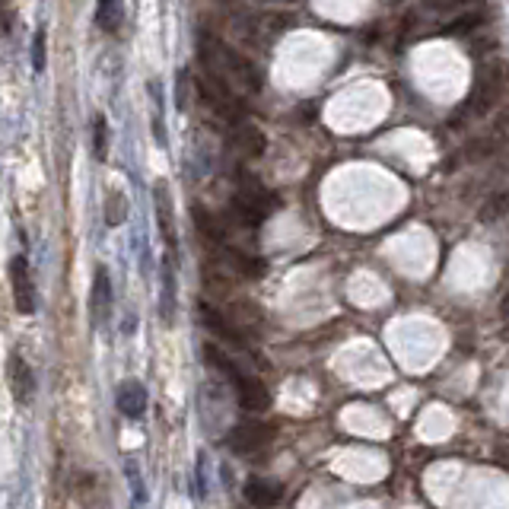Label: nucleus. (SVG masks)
<instances>
[{
    "label": "nucleus",
    "mask_w": 509,
    "mask_h": 509,
    "mask_svg": "<svg viewBox=\"0 0 509 509\" xmlns=\"http://www.w3.org/2000/svg\"><path fill=\"white\" fill-rule=\"evenodd\" d=\"M283 491L280 484H274V481H264V478H249L246 481V500L255 506H274L280 504Z\"/></svg>",
    "instance_id": "nucleus-12"
},
{
    "label": "nucleus",
    "mask_w": 509,
    "mask_h": 509,
    "mask_svg": "<svg viewBox=\"0 0 509 509\" xmlns=\"http://www.w3.org/2000/svg\"><path fill=\"white\" fill-rule=\"evenodd\" d=\"M195 87H198V93H201V99L208 102L214 112H220L223 118H239L242 115V102H239V96H236V87L220 74V70L204 64V74L195 80Z\"/></svg>",
    "instance_id": "nucleus-3"
},
{
    "label": "nucleus",
    "mask_w": 509,
    "mask_h": 509,
    "mask_svg": "<svg viewBox=\"0 0 509 509\" xmlns=\"http://www.w3.org/2000/svg\"><path fill=\"white\" fill-rule=\"evenodd\" d=\"M125 19V4L121 0H96V25L102 32H118Z\"/></svg>",
    "instance_id": "nucleus-13"
},
{
    "label": "nucleus",
    "mask_w": 509,
    "mask_h": 509,
    "mask_svg": "<svg viewBox=\"0 0 509 509\" xmlns=\"http://www.w3.org/2000/svg\"><path fill=\"white\" fill-rule=\"evenodd\" d=\"M157 214H159V227H163V239L169 246V252H176V233H172V204H169V191L159 185L157 188Z\"/></svg>",
    "instance_id": "nucleus-14"
},
{
    "label": "nucleus",
    "mask_w": 509,
    "mask_h": 509,
    "mask_svg": "<svg viewBox=\"0 0 509 509\" xmlns=\"http://www.w3.org/2000/svg\"><path fill=\"white\" fill-rule=\"evenodd\" d=\"M89 306H93V325L108 319L112 312V280H108L106 268H96L93 277V296H89Z\"/></svg>",
    "instance_id": "nucleus-8"
},
{
    "label": "nucleus",
    "mask_w": 509,
    "mask_h": 509,
    "mask_svg": "<svg viewBox=\"0 0 509 509\" xmlns=\"http://www.w3.org/2000/svg\"><path fill=\"white\" fill-rule=\"evenodd\" d=\"M506 87H509V64L500 61V57H491V61L481 67L478 83H474V93H472V99H468L472 112L474 115L494 112V106L504 99Z\"/></svg>",
    "instance_id": "nucleus-2"
},
{
    "label": "nucleus",
    "mask_w": 509,
    "mask_h": 509,
    "mask_svg": "<svg viewBox=\"0 0 509 509\" xmlns=\"http://www.w3.org/2000/svg\"><path fill=\"white\" fill-rule=\"evenodd\" d=\"M227 315H233L236 325H246V321L252 325V321H258V306H252V302H236Z\"/></svg>",
    "instance_id": "nucleus-23"
},
{
    "label": "nucleus",
    "mask_w": 509,
    "mask_h": 509,
    "mask_svg": "<svg viewBox=\"0 0 509 509\" xmlns=\"http://www.w3.org/2000/svg\"><path fill=\"white\" fill-rule=\"evenodd\" d=\"M32 67L42 74L45 70V29L36 32V38H32Z\"/></svg>",
    "instance_id": "nucleus-25"
},
{
    "label": "nucleus",
    "mask_w": 509,
    "mask_h": 509,
    "mask_svg": "<svg viewBox=\"0 0 509 509\" xmlns=\"http://www.w3.org/2000/svg\"><path fill=\"white\" fill-rule=\"evenodd\" d=\"M478 25H481V16H478V13H465V16L453 19L446 32H449V36H468V32L478 29Z\"/></svg>",
    "instance_id": "nucleus-22"
},
{
    "label": "nucleus",
    "mask_w": 509,
    "mask_h": 509,
    "mask_svg": "<svg viewBox=\"0 0 509 509\" xmlns=\"http://www.w3.org/2000/svg\"><path fill=\"white\" fill-rule=\"evenodd\" d=\"M10 290H13V302L23 315L36 312V287H32V274H29V261L25 255L10 258Z\"/></svg>",
    "instance_id": "nucleus-5"
},
{
    "label": "nucleus",
    "mask_w": 509,
    "mask_h": 509,
    "mask_svg": "<svg viewBox=\"0 0 509 509\" xmlns=\"http://www.w3.org/2000/svg\"><path fill=\"white\" fill-rule=\"evenodd\" d=\"M172 309H176V274H172V258L163 264V321L172 325Z\"/></svg>",
    "instance_id": "nucleus-17"
},
{
    "label": "nucleus",
    "mask_w": 509,
    "mask_h": 509,
    "mask_svg": "<svg viewBox=\"0 0 509 509\" xmlns=\"http://www.w3.org/2000/svg\"><path fill=\"white\" fill-rule=\"evenodd\" d=\"M191 217H195V227L201 229V236H208L210 242H227V233H223V227L208 214V210L201 208V204H195V208H191Z\"/></svg>",
    "instance_id": "nucleus-16"
},
{
    "label": "nucleus",
    "mask_w": 509,
    "mask_h": 509,
    "mask_svg": "<svg viewBox=\"0 0 509 509\" xmlns=\"http://www.w3.org/2000/svg\"><path fill=\"white\" fill-rule=\"evenodd\" d=\"M270 433L274 430L268 427V423H239V427L229 433V446L236 449V453H258V449H264L270 443Z\"/></svg>",
    "instance_id": "nucleus-6"
},
{
    "label": "nucleus",
    "mask_w": 509,
    "mask_h": 509,
    "mask_svg": "<svg viewBox=\"0 0 509 509\" xmlns=\"http://www.w3.org/2000/svg\"><path fill=\"white\" fill-rule=\"evenodd\" d=\"M93 153L99 163L108 159V121L106 115H96L93 118Z\"/></svg>",
    "instance_id": "nucleus-19"
},
{
    "label": "nucleus",
    "mask_w": 509,
    "mask_h": 509,
    "mask_svg": "<svg viewBox=\"0 0 509 509\" xmlns=\"http://www.w3.org/2000/svg\"><path fill=\"white\" fill-rule=\"evenodd\" d=\"M188 70H182L178 74V87H176V99H178V108H188Z\"/></svg>",
    "instance_id": "nucleus-26"
},
{
    "label": "nucleus",
    "mask_w": 509,
    "mask_h": 509,
    "mask_svg": "<svg viewBox=\"0 0 509 509\" xmlns=\"http://www.w3.org/2000/svg\"><path fill=\"white\" fill-rule=\"evenodd\" d=\"M491 134L500 140V147H504V150H509V108H504V112H500L497 118H494Z\"/></svg>",
    "instance_id": "nucleus-24"
},
{
    "label": "nucleus",
    "mask_w": 509,
    "mask_h": 509,
    "mask_svg": "<svg viewBox=\"0 0 509 509\" xmlns=\"http://www.w3.org/2000/svg\"><path fill=\"white\" fill-rule=\"evenodd\" d=\"M270 210H274V198H270L258 182H252L249 176H242L239 195H236V214L255 227V223H261Z\"/></svg>",
    "instance_id": "nucleus-4"
},
{
    "label": "nucleus",
    "mask_w": 509,
    "mask_h": 509,
    "mask_svg": "<svg viewBox=\"0 0 509 509\" xmlns=\"http://www.w3.org/2000/svg\"><path fill=\"white\" fill-rule=\"evenodd\" d=\"M504 214H509V185H506V188H500L497 195H494L491 201H487L484 208H481L478 217H481V220L491 223V220H500Z\"/></svg>",
    "instance_id": "nucleus-20"
},
{
    "label": "nucleus",
    "mask_w": 509,
    "mask_h": 509,
    "mask_svg": "<svg viewBox=\"0 0 509 509\" xmlns=\"http://www.w3.org/2000/svg\"><path fill=\"white\" fill-rule=\"evenodd\" d=\"M127 220V198L121 191H112L106 201V223L108 227H121Z\"/></svg>",
    "instance_id": "nucleus-21"
},
{
    "label": "nucleus",
    "mask_w": 509,
    "mask_h": 509,
    "mask_svg": "<svg viewBox=\"0 0 509 509\" xmlns=\"http://www.w3.org/2000/svg\"><path fill=\"white\" fill-rule=\"evenodd\" d=\"M10 392L19 404H29L36 398V372L19 357H10Z\"/></svg>",
    "instance_id": "nucleus-9"
},
{
    "label": "nucleus",
    "mask_w": 509,
    "mask_h": 509,
    "mask_svg": "<svg viewBox=\"0 0 509 509\" xmlns=\"http://www.w3.org/2000/svg\"><path fill=\"white\" fill-rule=\"evenodd\" d=\"M201 64L220 70L233 87L246 89V93H258V87H261V76H258L255 64L249 61V57H242L239 51L227 48V45L210 36L201 38Z\"/></svg>",
    "instance_id": "nucleus-1"
},
{
    "label": "nucleus",
    "mask_w": 509,
    "mask_h": 509,
    "mask_svg": "<svg viewBox=\"0 0 509 509\" xmlns=\"http://www.w3.org/2000/svg\"><path fill=\"white\" fill-rule=\"evenodd\" d=\"M500 312H504V321H506V328H509V293L504 296V302H500Z\"/></svg>",
    "instance_id": "nucleus-28"
},
{
    "label": "nucleus",
    "mask_w": 509,
    "mask_h": 509,
    "mask_svg": "<svg viewBox=\"0 0 509 509\" xmlns=\"http://www.w3.org/2000/svg\"><path fill=\"white\" fill-rule=\"evenodd\" d=\"M198 319H201L217 338L229 341V344H239V334H236V328L229 325V315H223L220 309H214L210 302H201V306H198Z\"/></svg>",
    "instance_id": "nucleus-11"
},
{
    "label": "nucleus",
    "mask_w": 509,
    "mask_h": 509,
    "mask_svg": "<svg viewBox=\"0 0 509 509\" xmlns=\"http://www.w3.org/2000/svg\"><path fill=\"white\" fill-rule=\"evenodd\" d=\"M118 411L125 417H131V421L144 417V411H147V389L137 382V379H127V382H121V389H118Z\"/></svg>",
    "instance_id": "nucleus-10"
},
{
    "label": "nucleus",
    "mask_w": 509,
    "mask_h": 509,
    "mask_svg": "<svg viewBox=\"0 0 509 509\" xmlns=\"http://www.w3.org/2000/svg\"><path fill=\"white\" fill-rule=\"evenodd\" d=\"M236 395H239V404L246 411H268V404H270V395H268V389L261 385V379H252V376H246L242 372L239 379H236Z\"/></svg>",
    "instance_id": "nucleus-7"
},
{
    "label": "nucleus",
    "mask_w": 509,
    "mask_h": 509,
    "mask_svg": "<svg viewBox=\"0 0 509 509\" xmlns=\"http://www.w3.org/2000/svg\"><path fill=\"white\" fill-rule=\"evenodd\" d=\"M125 472L131 474V484H134V494H137V504H144V481H140V474H137V465H127Z\"/></svg>",
    "instance_id": "nucleus-27"
},
{
    "label": "nucleus",
    "mask_w": 509,
    "mask_h": 509,
    "mask_svg": "<svg viewBox=\"0 0 509 509\" xmlns=\"http://www.w3.org/2000/svg\"><path fill=\"white\" fill-rule=\"evenodd\" d=\"M504 150L500 147V140L494 137V134H484V137H474L472 144H468V159H474V163H481V159H491V157H497V153Z\"/></svg>",
    "instance_id": "nucleus-18"
},
{
    "label": "nucleus",
    "mask_w": 509,
    "mask_h": 509,
    "mask_svg": "<svg viewBox=\"0 0 509 509\" xmlns=\"http://www.w3.org/2000/svg\"><path fill=\"white\" fill-rule=\"evenodd\" d=\"M236 144H239V150H242V157H249V159H258L264 153V147H268V140H264V134L258 131V127H239L236 131Z\"/></svg>",
    "instance_id": "nucleus-15"
}]
</instances>
